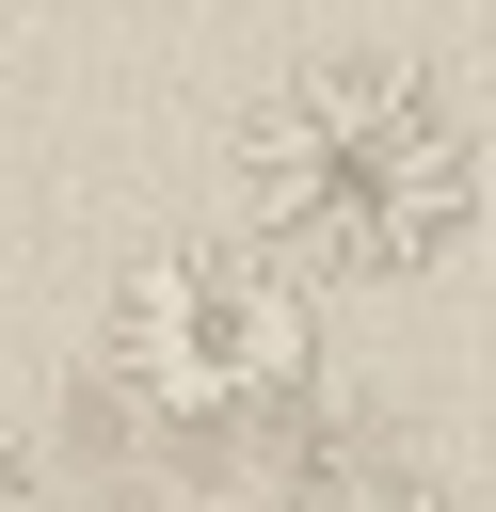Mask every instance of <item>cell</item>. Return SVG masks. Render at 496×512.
Returning a JSON list of instances; mask_svg holds the SVG:
<instances>
[{
	"label": "cell",
	"mask_w": 496,
	"mask_h": 512,
	"mask_svg": "<svg viewBox=\"0 0 496 512\" xmlns=\"http://www.w3.org/2000/svg\"><path fill=\"white\" fill-rule=\"evenodd\" d=\"M480 112L400 48H320L240 112V224L320 288H416L480 240Z\"/></svg>",
	"instance_id": "obj_1"
},
{
	"label": "cell",
	"mask_w": 496,
	"mask_h": 512,
	"mask_svg": "<svg viewBox=\"0 0 496 512\" xmlns=\"http://www.w3.org/2000/svg\"><path fill=\"white\" fill-rule=\"evenodd\" d=\"M0 512H64V496H48V464H32L16 432H0Z\"/></svg>",
	"instance_id": "obj_4"
},
{
	"label": "cell",
	"mask_w": 496,
	"mask_h": 512,
	"mask_svg": "<svg viewBox=\"0 0 496 512\" xmlns=\"http://www.w3.org/2000/svg\"><path fill=\"white\" fill-rule=\"evenodd\" d=\"M304 512H464V496H448V480H400V464H384V480H336V496H304Z\"/></svg>",
	"instance_id": "obj_3"
},
{
	"label": "cell",
	"mask_w": 496,
	"mask_h": 512,
	"mask_svg": "<svg viewBox=\"0 0 496 512\" xmlns=\"http://www.w3.org/2000/svg\"><path fill=\"white\" fill-rule=\"evenodd\" d=\"M96 368L144 432H256L320 384V272H288L256 224L144 240L96 304Z\"/></svg>",
	"instance_id": "obj_2"
}]
</instances>
